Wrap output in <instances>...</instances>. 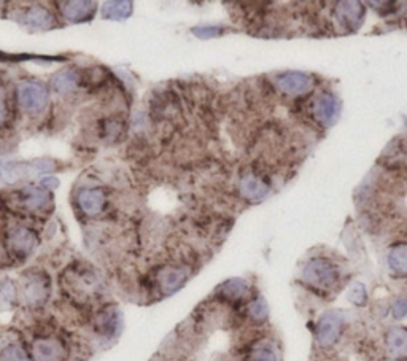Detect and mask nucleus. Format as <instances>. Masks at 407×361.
I'll return each mask as SVG.
<instances>
[{
  "mask_svg": "<svg viewBox=\"0 0 407 361\" xmlns=\"http://www.w3.org/2000/svg\"><path fill=\"white\" fill-rule=\"evenodd\" d=\"M21 202L29 210H47L51 205V195L47 190L28 188L21 193Z\"/></svg>",
  "mask_w": 407,
  "mask_h": 361,
  "instance_id": "aec40b11",
  "label": "nucleus"
},
{
  "mask_svg": "<svg viewBox=\"0 0 407 361\" xmlns=\"http://www.w3.org/2000/svg\"><path fill=\"white\" fill-rule=\"evenodd\" d=\"M121 328V317L118 309L115 306H105L96 314L94 330L99 336L110 339L118 336Z\"/></svg>",
  "mask_w": 407,
  "mask_h": 361,
  "instance_id": "9b49d317",
  "label": "nucleus"
},
{
  "mask_svg": "<svg viewBox=\"0 0 407 361\" xmlns=\"http://www.w3.org/2000/svg\"><path fill=\"white\" fill-rule=\"evenodd\" d=\"M393 315H395V319H404L407 315V301L399 298L398 301H395V304H393Z\"/></svg>",
  "mask_w": 407,
  "mask_h": 361,
  "instance_id": "7c9ffc66",
  "label": "nucleus"
},
{
  "mask_svg": "<svg viewBox=\"0 0 407 361\" xmlns=\"http://www.w3.org/2000/svg\"><path fill=\"white\" fill-rule=\"evenodd\" d=\"M245 361H279L275 350L268 344H258L251 347L250 352L245 357Z\"/></svg>",
  "mask_w": 407,
  "mask_h": 361,
  "instance_id": "a878e982",
  "label": "nucleus"
},
{
  "mask_svg": "<svg viewBox=\"0 0 407 361\" xmlns=\"http://www.w3.org/2000/svg\"><path fill=\"white\" fill-rule=\"evenodd\" d=\"M347 298L355 306H365L366 301H367L366 287L363 285V283H360V282L353 283V285L350 287V290H348Z\"/></svg>",
  "mask_w": 407,
  "mask_h": 361,
  "instance_id": "cd10ccee",
  "label": "nucleus"
},
{
  "mask_svg": "<svg viewBox=\"0 0 407 361\" xmlns=\"http://www.w3.org/2000/svg\"><path fill=\"white\" fill-rule=\"evenodd\" d=\"M0 5H4V4H0ZM0 10H2V8H0Z\"/></svg>",
  "mask_w": 407,
  "mask_h": 361,
  "instance_id": "72a5a7b5",
  "label": "nucleus"
},
{
  "mask_svg": "<svg viewBox=\"0 0 407 361\" xmlns=\"http://www.w3.org/2000/svg\"><path fill=\"white\" fill-rule=\"evenodd\" d=\"M191 277V268L188 264L164 263L154 269L151 277V288L161 298L177 293Z\"/></svg>",
  "mask_w": 407,
  "mask_h": 361,
  "instance_id": "7ed1b4c3",
  "label": "nucleus"
},
{
  "mask_svg": "<svg viewBox=\"0 0 407 361\" xmlns=\"http://www.w3.org/2000/svg\"><path fill=\"white\" fill-rule=\"evenodd\" d=\"M61 285L67 298L79 306H86L94 299H99L102 293L99 275L85 264L69 266L66 273L61 275Z\"/></svg>",
  "mask_w": 407,
  "mask_h": 361,
  "instance_id": "f257e3e1",
  "label": "nucleus"
},
{
  "mask_svg": "<svg viewBox=\"0 0 407 361\" xmlns=\"http://www.w3.org/2000/svg\"><path fill=\"white\" fill-rule=\"evenodd\" d=\"M18 104L28 113H40L48 104V89L40 81H23L16 91Z\"/></svg>",
  "mask_w": 407,
  "mask_h": 361,
  "instance_id": "0eeeda50",
  "label": "nucleus"
},
{
  "mask_svg": "<svg viewBox=\"0 0 407 361\" xmlns=\"http://www.w3.org/2000/svg\"><path fill=\"white\" fill-rule=\"evenodd\" d=\"M21 23L24 25H28V28L30 29L47 30V29L55 28L56 18L51 15L48 8L34 5V6H29V8L23 13Z\"/></svg>",
  "mask_w": 407,
  "mask_h": 361,
  "instance_id": "f3484780",
  "label": "nucleus"
},
{
  "mask_svg": "<svg viewBox=\"0 0 407 361\" xmlns=\"http://www.w3.org/2000/svg\"><path fill=\"white\" fill-rule=\"evenodd\" d=\"M193 32H195L196 37L207 40V38L222 35L224 32V28H222V25H199V28L193 29Z\"/></svg>",
  "mask_w": 407,
  "mask_h": 361,
  "instance_id": "c85d7f7f",
  "label": "nucleus"
},
{
  "mask_svg": "<svg viewBox=\"0 0 407 361\" xmlns=\"http://www.w3.org/2000/svg\"><path fill=\"white\" fill-rule=\"evenodd\" d=\"M107 193L101 188H85L76 196L81 212L88 217H98L107 207Z\"/></svg>",
  "mask_w": 407,
  "mask_h": 361,
  "instance_id": "f8f14e48",
  "label": "nucleus"
},
{
  "mask_svg": "<svg viewBox=\"0 0 407 361\" xmlns=\"http://www.w3.org/2000/svg\"><path fill=\"white\" fill-rule=\"evenodd\" d=\"M406 126H407V122H406Z\"/></svg>",
  "mask_w": 407,
  "mask_h": 361,
  "instance_id": "f704fd0d",
  "label": "nucleus"
},
{
  "mask_svg": "<svg viewBox=\"0 0 407 361\" xmlns=\"http://www.w3.org/2000/svg\"><path fill=\"white\" fill-rule=\"evenodd\" d=\"M385 345L391 358H395L396 361H407V328H390L385 336Z\"/></svg>",
  "mask_w": 407,
  "mask_h": 361,
  "instance_id": "dca6fc26",
  "label": "nucleus"
},
{
  "mask_svg": "<svg viewBox=\"0 0 407 361\" xmlns=\"http://www.w3.org/2000/svg\"><path fill=\"white\" fill-rule=\"evenodd\" d=\"M315 120L323 126H331L339 118L340 104L336 96L331 93H323L315 99L312 107Z\"/></svg>",
  "mask_w": 407,
  "mask_h": 361,
  "instance_id": "9d476101",
  "label": "nucleus"
},
{
  "mask_svg": "<svg viewBox=\"0 0 407 361\" xmlns=\"http://www.w3.org/2000/svg\"><path fill=\"white\" fill-rule=\"evenodd\" d=\"M79 81H80V76L75 72V70H62V72L56 74L53 76L51 85H53L56 93L67 94L79 86Z\"/></svg>",
  "mask_w": 407,
  "mask_h": 361,
  "instance_id": "4be33fe9",
  "label": "nucleus"
},
{
  "mask_svg": "<svg viewBox=\"0 0 407 361\" xmlns=\"http://www.w3.org/2000/svg\"><path fill=\"white\" fill-rule=\"evenodd\" d=\"M134 5L132 2L122 0V2H107L103 4L102 16L105 19H113V21H125L132 15Z\"/></svg>",
  "mask_w": 407,
  "mask_h": 361,
  "instance_id": "412c9836",
  "label": "nucleus"
},
{
  "mask_svg": "<svg viewBox=\"0 0 407 361\" xmlns=\"http://www.w3.org/2000/svg\"><path fill=\"white\" fill-rule=\"evenodd\" d=\"M241 195L250 202H260L269 193V185L255 173H245L239 183Z\"/></svg>",
  "mask_w": 407,
  "mask_h": 361,
  "instance_id": "2eb2a0df",
  "label": "nucleus"
},
{
  "mask_svg": "<svg viewBox=\"0 0 407 361\" xmlns=\"http://www.w3.org/2000/svg\"><path fill=\"white\" fill-rule=\"evenodd\" d=\"M248 293H250V285H248V282L243 279L226 280L223 285H219L217 290L218 298L226 302H231V304L247 299Z\"/></svg>",
  "mask_w": 407,
  "mask_h": 361,
  "instance_id": "a211bd4d",
  "label": "nucleus"
},
{
  "mask_svg": "<svg viewBox=\"0 0 407 361\" xmlns=\"http://www.w3.org/2000/svg\"><path fill=\"white\" fill-rule=\"evenodd\" d=\"M51 294L50 275L40 269H29L19 279L18 298L29 309H40Z\"/></svg>",
  "mask_w": 407,
  "mask_h": 361,
  "instance_id": "f03ea898",
  "label": "nucleus"
},
{
  "mask_svg": "<svg viewBox=\"0 0 407 361\" xmlns=\"http://www.w3.org/2000/svg\"><path fill=\"white\" fill-rule=\"evenodd\" d=\"M277 86L287 96H302L307 94L314 86L312 79L302 72H287L277 79Z\"/></svg>",
  "mask_w": 407,
  "mask_h": 361,
  "instance_id": "ddd939ff",
  "label": "nucleus"
},
{
  "mask_svg": "<svg viewBox=\"0 0 407 361\" xmlns=\"http://www.w3.org/2000/svg\"><path fill=\"white\" fill-rule=\"evenodd\" d=\"M389 266L398 275H407V243L395 245L389 251Z\"/></svg>",
  "mask_w": 407,
  "mask_h": 361,
  "instance_id": "b1692460",
  "label": "nucleus"
},
{
  "mask_svg": "<svg viewBox=\"0 0 407 361\" xmlns=\"http://www.w3.org/2000/svg\"><path fill=\"white\" fill-rule=\"evenodd\" d=\"M268 304L263 298H256L248 304V315L250 319L256 323H263L268 319Z\"/></svg>",
  "mask_w": 407,
  "mask_h": 361,
  "instance_id": "bb28decb",
  "label": "nucleus"
},
{
  "mask_svg": "<svg viewBox=\"0 0 407 361\" xmlns=\"http://www.w3.org/2000/svg\"><path fill=\"white\" fill-rule=\"evenodd\" d=\"M32 361H69L70 350L66 340L55 334H35L30 347Z\"/></svg>",
  "mask_w": 407,
  "mask_h": 361,
  "instance_id": "20e7f679",
  "label": "nucleus"
},
{
  "mask_svg": "<svg viewBox=\"0 0 407 361\" xmlns=\"http://www.w3.org/2000/svg\"><path fill=\"white\" fill-rule=\"evenodd\" d=\"M0 260H2V251H0Z\"/></svg>",
  "mask_w": 407,
  "mask_h": 361,
  "instance_id": "473e14b6",
  "label": "nucleus"
},
{
  "mask_svg": "<svg viewBox=\"0 0 407 361\" xmlns=\"http://www.w3.org/2000/svg\"><path fill=\"white\" fill-rule=\"evenodd\" d=\"M302 279L314 288L329 290L338 283L339 270L326 258H314L302 270Z\"/></svg>",
  "mask_w": 407,
  "mask_h": 361,
  "instance_id": "39448f33",
  "label": "nucleus"
},
{
  "mask_svg": "<svg viewBox=\"0 0 407 361\" xmlns=\"http://www.w3.org/2000/svg\"><path fill=\"white\" fill-rule=\"evenodd\" d=\"M18 299V290L11 280L0 282V311H8Z\"/></svg>",
  "mask_w": 407,
  "mask_h": 361,
  "instance_id": "393cba45",
  "label": "nucleus"
},
{
  "mask_svg": "<svg viewBox=\"0 0 407 361\" xmlns=\"http://www.w3.org/2000/svg\"><path fill=\"white\" fill-rule=\"evenodd\" d=\"M2 173H4V166H0V182H2Z\"/></svg>",
  "mask_w": 407,
  "mask_h": 361,
  "instance_id": "2f4dec72",
  "label": "nucleus"
},
{
  "mask_svg": "<svg viewBox=\"0 0 407 361\" xmlns=\"http://www.w3.org/2000/svg\"><path fill=\"white\" fill-rule=\"evenodd\" d=\"M55 167L56 166L51 163V161H47V159L6 164V166H4L2 182L4 183H15V182H18V180L43 176V173L53 172Z\"/></svg>",
  "mask_w": 407,
  "mask_h": 361,
  "instance_id": "6e6552de",
  "label": "nucleus"
},
{
  "mask_svg": "<svg viewBox=\"0 0 407 361\" xmlns=\"http://www.w3.org/2000/svg\"><path fill=\"white\" fill-rule=\"evenodd\" d=\"M0 361H32L29 349L18 340H10L0 349Z\"/></svg>",
  "mask_w": 407,
  "mask_h": 361,
  "instance_id": "5701e85b",
  "label": "nucleus"
},
{
  "mask_svg": "<svg viewBox=\"0 0 407 361\" xmlns=\"http://www.w3.org/2000/svg\"><path fill=\"white\" fill-rule=\"evenodd\" d=\"M8 118V104H6V93L5 89L0 86V126Z\"/></svg>",
  "mask_w": 407,
  "mask_h": 361,
  "instance_id": "c756f323",
  "label": "nucleus"
},
{
  "mask_svg": "<svg viewBox=\"0 0 407 361\" xmlns=\"http://www.w3.org/2000/svg\"><path fill=\"white\" fill-rule=\"evenodd\" d=\"M57 6H59L62 18L74 24L91 21L96 15V8H98L94 2H86V0L85 2H59Z\"/></svg>",
  "mask_w": 407,
  "mask_h": 361,
  "instance_id": "4468645a",
  "label": "nucleus"
},
{
  "mask_svg": "<svg viewBox=\"0 0 407 361\" xmlns=\"http://www.w3.org/2000/svg\"><path fill=\"white\" fill-rule=\"evenodd\" d=\"M38 245V237L35 231L28 227H15L8 231L5 237V248L8 255L15 260H25V258L34 253Z\"/></svg>",
  "mask_w": 407,
  "mask_h": 361,
  "instance_id": "423d86ee",
  "label": "nucleus"
},
{
  "mask_svg": "<svg viewBox=\"0 0 407 361\" xmlns=\"http://www.w3.org/2000/svg\"><path fill=\"white\" fill-rule=\"evenodd\" d=\"M365 8L360 2H344L339 4L336 8V18L340 21L342 25H345L347 29H357L358 25L363 21Z\"/></svg>",
  "mask_w": 407,
  "mask_h": 361,
  "instance_id": "6ab92c4d",
  "label": "nucleus"
},
{
  "mask_svg": "<svg viewBox=\"0 0 407 361\" xmlns=\"http://www.w3.org/2000/svg\"><path fill=\"white\" fill-rule=\"evenodd\" d=\"M342 328H344V320L339 314L326 312L316 321V340L321 347H331L338 343Z\"/></svg>",
  "mask_w": 407,
  "mask_h": 361,
  "instance_id": "1a4fd4ad",
  "label": "nucleus"
}]
</instances>
